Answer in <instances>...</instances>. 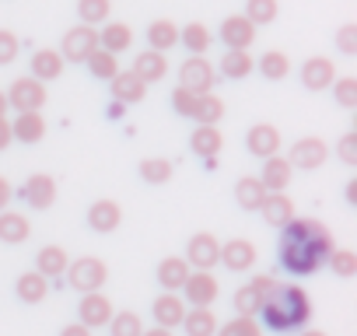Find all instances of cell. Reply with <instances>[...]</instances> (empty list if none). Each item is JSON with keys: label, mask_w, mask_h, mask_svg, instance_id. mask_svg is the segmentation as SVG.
Instances as JSON below:
<instances>
[{"label": "cell", "mask_w": 357, "mask_h": 336, "mask_svg": "<svg viewBox=\"0 0 357 336\" xmlns=\"http://www.w3.org/2000/svg\"><path fill=\"white\" fill-rule=\"evenodd\" d=\"M221 147H225V137H221L218 126H197V130L190 133V151H193L197 158H218Z\"/></svg>", "instance_id": "484cf974"}, {"label": "cell", "mask_w": 357, "mask_h": 336, "mask_svg": "<svg viewBox=\"0 0 357 336\" xmlns=\"http://www.w3.org/2000/svg\"><path fill=\"white\" fill-rule=\"evenodd\" d=\"M214 336H263V326L256 319H249V315H235L231 322L218 326Z\"/></svg>", "instance_id": "b9f144b4"}, {"label": "cell", "mask_w": 357, "mask_h": 336, "mask_svg": "<svg viewBox=\"0 0 357 336\" xmlns=\"http://www.w3.org/2000/svg\"><path fill=\"white\" fill-rule=\"evenodd\" d=\"M84 63H88L91 77H98V81H112V77L119 74V56H112V53H109V49H102V46H98Z\"/></svg>", "instance_id": "74e56055"}, {"label": "cell", "mask_w": 357, "mask_h": 336, "mask_svg": "<svg viewBox=\"0 0 357 336\" xmlns=\"http://www.w3.org/2000/svg\"><path fill=\"white\" fill-rule=\"evenodd\" d=\"M151 315H154V326H161V329H175V326H183L186 301L178 298L175 291H165V294H158V298H154Z\"/></svg>", "instance_id": "5bb4252c"}, {"label": "cell", "mask_w": 357, "mask_h": 336, "mask_svg": "<svg viewBox=\"0 0 357 336\" xmlns=\"http://www.w3.org/2000/svg\"><path fill=\"white\" fill-rule=\"evenodd\" d=\"M140 336H175L172 329H161V326H151V329H144Z\"/></svg>", "instance_id": "11a10c76"}, {"label": "cell", "mask_w": 357, "mask_h": 336, "mask_svg": "<svg viewBox=\"0 0 357 336\" xmlns=\"http://www.w3.org/2000/svg\"><path fill=\"white\" fill-rule=\"evenodd\" d=\"M214 81H218V70L207 56H186L183 67H178V84L193 95H207L214 88Z\"/></svg>", "instance_id": "277c9868"}, {"label": "cell", "mask_w": 357, "mask_h": 336, "mask_svg": "<svg viewBox=\"0 0 357 336\" xmlns=\"http://www.w3.org/2000/svg\"><path fill=\"white\" fill-rule=\"evenodd\" d=\"M98 46L109 49L112 56H119V53L133 49V29L123 22H105V29L98 32Z\"/></svg>", "instance_id": "cb8c5ba5"}, {"label": "cell", "mask_w": 357, "mask_h": 336, "mask_svg": "<svg viewBox=\"0 0 357 336\" xmlns=\"http://www.w3.org/2000/svg\"><path fill=\"white\" fill-rule=\"evenodd\" d=\"M259 214H263V221H266L270 228H284L287 221H294V200H291L287 193H266Z\"/></svg>", "instance_id": "ffe728a7"}, {"label": "cell", "mask_w": 357, "mask_h": 336, "mask_svg": "<svg viewBox=\"0 0 357 336\" xmlns=\"http://www.w3.org/2000/svg\"><path fill=\"white\" fill-rule=\"evenodd\" d=\"M193 102H197V95H193V91H186L183 84H178V88L172 91V109H175L178 116H190V109H193Z\"/></svg>", "instance_id": "681fc988"}, {"label": "cell", "mask_w": 357, "mask_h": 336, "mask_svg": "<svg viewBox=\"0 0 357 336\" xmlns=\"http://www.w3.org/2000/svg\"><path fill=\"white\" fill-rule=\"evenodd\" d=\"M11 197H15V190H11V183L0 176V211H8V204H11Z\"/></svg>", "instance_id": "816d5d0a"}, {"label": "cell", "mask_w": 357, "mask_h": 336, "mask_svg": "<svg viewBox=\"0 0 357 336\" xmlns=\"http://www.w3.org/2000/svg\"><path fill=\"white\" fill-rule=\"evenodd\" d=\"M256 67H259L263 77H270V81H284V77L291 74V56L280 53V49H270V53H263V56L256 60Z\"/></svg>", "instance_id": "8d00e7d4"}, {"label": "cell", "mask_w": 357, "mask_h": 336, "mask_svg": "<svg viewBox=\"0 0 357 336\" xmlns=\"http://www.w3.org/2000/svg\"><path fill=\"white\" fill-rule=\"evenodd\" d=\"M218 263H225L231 273H245V270L256 266V245L249 238H228L221 245V259Z\"/></svg>", "instance_id": "9a60e30c"}, {"label": "cell", "mask_w": 357, "mask_h": 336, "mask_svg": "<svg viewBox=\"0 0 357 336\" xmlns=\"http://www.w3.org/2000/svg\"><path fill=\"white\" fill-rule=\"evenodd\" d=\"M140 333H144V322L137 312H112L109 336H140Z\"/></svg>", "instance_id": "ab89813d"}, {"label": "cell", "mask_w": 357, "mask_h": 336, "mask_svg": "<svg viewBox=\"0 0 357 336\" xmlns=\"http://www.w3.org/2000/svg\"><path fill=\"white\" fill-rule=\"evenodd\" d=\"M4 95H8V105H15L18 112H43V105H46V84L36 81L32 74L18 77L11 84V91H4Z\"/></svg>", "instance_id": "8992f818"}, {"label": "cell", "mask_w": 357, "mask_h": 336, "mask_svg": "<svg viewBox=\"0 0 357 336\" xmlns=\"http://www.w3.org/2000/svg\"><path fill=\"white\" fill-rule=\"evenodd\" d=\"M235 200H238L242 211H259L263 200H266V186H263L256 176H242V179L235 183Z\"/></svg>", "instance_id": "1f68e13d"}, {"label": "cell", "mask_w": 357, "mask_h": 336, "mask_svg": "<svg viewBox=\"0 0 357 336\" xmlns=\"http://www.w3.org/2000/svg\"><path fill=\"white\" fill-rule=\"evenodd\" d=\"M336 154H340V161H343V165H357V133H354V130L340 137Z\"/></svg>", "instance_id": "7dc6e473"}, {"label": "cell", "mask_w": 357, "mask_h": 336, "mask_svg": "<svg viewBox=\"0 0 357 336\" xmlns=\"http://www.w3.org/2000/svg\"><path fill=\"white\" fill-rule=\"evenodd\" d=\"M218 259H221V242H218V235L197 231V235L186 242V263H190V266H197V270H214Z\"/></svg>", "instance_id": "9c48e42d"}, {"label": "cell", "mask_w": 357, "mask_h": 336, "mask_svg": "<svg viewBox=\"0 0 357 336\" xmlns=\"http://www.w3.org/2000/svg\"><path fill=\"white\" fill-rule=\"evenodd\" d=\"M15 291H18V298H22L25 305H39V301L50 294V280H46L39 270H29V273H22V277H18Z\"/></svg>", "instance_id": "d6a6232c"}, {"label": "cell", "mask_w": 357, "mask_h": 336, "mask_svg": "<svg viewBox=\"0 0 357 336\" xmlns=\"http://www.w3.org/2000/svg\"><path fill=\"white\" fill-rule=\"evenodd\" d=\"M347 204H357V179L347 183Z\"/></svg>", "instance_id": "9f6ffc18"}, {"label": "cell", "mask_w": 357, "mask_h": 336, "mask_svg": "<svg viewBox=\"0 0 357 336\" xmlns=\"http://www.w3.org/2000/svg\"><path fill=\"white\" fill-rule=\"evenodd\" d=\"M18 53H22V39H18L11 29H0V67L15 63Z\"/></svg>", "instance_id": "bcb514c9"}, {"label": "cell", "mask_w": 357, "mask_h": 336, "mask_svg": "<svg viewBox=\"0 0 357 336\" xmlns=\"http://www.w3.org/2000/svg\"><path fill=\"white\" fill-rule=\"evenodd\" d=\"M221 116H225V102L218 95H211V91L207 95H197V102L190 109V119H197V126H218Z\"/></svg>", "instance_id": "f546056e"}, {"label": "cell", "mask_w": 357, "mask_h": 336, "mask_svg": "<svg viewBox=\"0 0 357 336\" xmlns=\"http://www.w3.org/2000/svg\"><path fill=\"white\" fill-rule=\"evenodd\" d=\"M277 15H280L277 0H245V18L252 25H270V22H277Z\"/></svg>", "instance_id": "60d3db41"}, {"label": "cell", "mask_w": 357, "mask_h": 336, "mask_svg": "<svg viewBox=\"0 0 357 336\" xmlns=\"http://www.w3.org/2000/svg\"><path fill=\"white\" fill-rule=\"evenodd\" d=\"M119 221H123V211H119V204H116V200H95V204L88 207V228H91V231H98V235L116 231V228H119Z\"/></svg>", "instance_id": "d6986e66"}, {"label": "cell", "mask_w": 357, "mask_h": 336, "mask_svg": "<svg viewBox=\"0 0 357 336\" xmlns=\"http://www.w3.org/2000/svg\"><path fill=\"white\" fill-rule=\"evenodd\" d=\"M22 197H25V204H29L32 211H50V207L56 204V179L46 176V172H36V176H29V183L22 186Z\"/></svg>", "instance_id": "7c38bea8"}, {"label": "cell", "mask_w": 357, "mask_h": 336, "mask_svg": "<svg viewBox=\"0 0 357 336\" xmlns=\"http://www.w3.org/2000/svg\"><path fill=\"white\" fill-rule=\"evenodd\" d=\"M11 140H15V133H11V123H8L4 116H0V151H4Z\"/></svg>", "instance_id": "db71d44e"}, {"label": "cell", "mask_w": 357, "mask_h": 336, "mask_svg": "<svg viewBox=\"0 0 357 336\" xmlns=\"http://www.w3.org/2000/svg\"><path fill=\"white\" fill-rule=\"evenodd\" d=\"M326 263L336 277H354L357 273V252H350V249H333Z\"/></svg>", "instance_id": "7bdbcfd3"}, {"label": "cell", "mask_w": 357, "mask_h": 336, "mask_svg": "<svg viewBox=\"0 0 357 336\" xmlns=\"http://www.w3.org/2000/svg\"><path fill=\"white\" fill-rule=\"evenodd\" d=\"M218 70H221L225 77L238 81V77H249V74L256 70V60L249 56V49H225V56H221Z\"/></svg>", "instance_id": "4dcf8cb0"}, {"label": "cell", "mask_w": 357, "mask_h": 336, "mask_svg": "<svg viewBox=\"0 0 357 336\" xmlns=\"http://www.w3.org/2000/svg\"><path fill=\"white\" fill-rule=\"evenodd\" d=\"M336 46H340V53H347V56L357 53V25H354V22L336 32Z\"/></svg>", "instance_id": "c3c4849f"}, {"label": "cell", "mask_w": 357, "mask_h": 336, "mask_svg": "<svg viewBox=\"0 0 357 336\" xmlns=\"http://www.w3.org/2000/svg\"><path fill=\"white\" fill-rule=\"evenodd\" d=\"M60 336H91V329H88V326H81V322H70V326H63V329H60Z\"/></svg>", "instance_id": "f5cc1de1"}, {"label": "cell", "mask_w": 357, "mask_h": 336, "mask_svg": "<svg viewBox=\"0 0 357 336\" xmlns=\"http://www.w3.org/2000/svg\"><path fill=\"white\" fill-rule=\"evenodd\" d=\"M63 56H60V49H36L32 53V63H29V70H32V77L36 81H56L60 74H63Z\"/></svg>", "instance_id": "44dd1931"}, {"label": "cell", "mask_w": 357, "mask_h": 336, "mask_svg": "<svg viewBox=\"0 0 357 336\" xmlns=\"http://www.w3.org/2000/svg\"><path fill=\"white\" fill-rule=\"evenodd\" d=\"M259 315H263V326L266 329H273V333H294V329L308 326V319H312V298L298 284H277L266 294Z\"/></svg>", "instance_id": "7a4b0ae2"}, {"label": "cell", "mask_w": 357, "mask_h": 336, "mask_svg": "<svg viewBox=\"0 0 357 336\" xmlns=\"http://www.w3.org/2000/svg\"><path fill=\"white\" fill-rule=\"evenodd\" d=\"M109 88H112V98H116L119 105H140V102L147 98V84H144L133 70H119V74L109 81Z\"/></svg>", "instance_id": "ac0fdd59"}, {"label": "cell", "mask_w": 357, "mask_h": 336, "mask_svg": "<svg viewBox=\"0 0 357 336\" xmlns=\"http://www.w3.org/2000/svg\"><path fill=\"white\" fill-rule=\"evenodd\" d=\"M95 49H98V29H91V25H74L60 43L63 63H84Z\"/></svg>", "instance_id": "5b68a950"}, {"label": "cell", "mask_w": 357, "mask_h": 336, "mask_svg": "<svg viewBox=\"0 0 357 336\" xmlns=\"http://www.w3.org/2000/svg\"><path fill=\"white\" fill-rule=\"evenodd\" d=\"M301 336H329V333H322V329H301Z\"/></svg>", "instance_id": "680465c9"}, {"label": "cell", "mask_w": 357, "mask_h": 336, "mask_svg": "<svg viewBox=\"0 0 357 336\" xmlns=\"http://www.w3.org/2000/svg\"><path fill=\"white\" fill-rule=\"evenodd\" d=\"M245 151L252 158H273L280 151V130L270 126V123H256L249 133H245Z\"/></svg>", "instance_id": "2e32d148"}, {"label": "cell", "mask_w": 357, "mask_h": 336, "mask_svg": "<svg viewBox=\"0 0 357 336\" xmlns=\"http://www.w3.org/2000/svg\"><path fill=\"white\" fill-rule=\"evenodd\" d=\"M67 284L74 287V291H81V294H88V291H102V284L109 280V266H105V259H98V256H81V259H74V263H67Z\"/></svg>", "instance_id": "3957f363"}, {"label": "cell", "mask_w": 357, "mask_h": 336, "mask_svg": "<svg viewBox=\"0 0 357 336\" xmlns=\"http://www.w3.org/2000/svg\"><path fill=\"white\" fill-rule=\"evenodd\" d=\"M336 249L333 231L315 221V217H294L280 228V266L294 277H312L322 270V263L329 259V252Z\"/></svg>", "instance_id": "6da1fadb"}, {"label": "cell", "mask_w": 357, "mask_h": 336, "mask_svg": "<svg viewBox=\"0 0 357 336\" xmlns=\"http://www.w3.org/2000/svg\"><path fill=\"white\" fill-rule=\"evenodd\" d=\"M147 46L158 49V53L175 49V46H178V25H175L172 18H158V22H151V25H147Z\"/></svg>", "instance_id": "83f0119b"}, {"label": "cell", "mask_w": 357, "mask_h": 336, "mask_svg": "<svg viewBox=\"0 0 357 336\" xmlns=\"http://www.w3.org/2000/svg\"><path fill=\"white\" fill-rule=\"evenodd\" d=\"M291 176H294L291 161L280 158V154H273V158H263V172H259L256 179L266 186V193H284V190L291 186Z\"/></svg>", "instance_id": "e0dca14e"}, {"label": "cell", "mask_w": 357, "mask_h": 336, "mask_svg": "<svg viewBox=\"0 0 357 336\" xmlns=\"http://www.w3.org/2000/svg\"><path fill=\"white\" fill-rule=\"evenodd\" d=\"M329 88H333V95H336V102L343 109H354L357 105V77H336Z\"/></svg>", "instance_id": "f6af8a7d"}, {"label": "cell", "mask_w": 357, "mask_h": 336, "mask_svg": "<svg viewBox=\"0 0 357 336\" xmlns=\"http://www.w3.org/2000/svg\"><path fill=\"white\" fill-rule=\"evenodd\" d=\"M301 84L308 88V91H326L333 81H336V63L329 60V56H308L305 63H301Z\"/></svg>", "instance_id": "4fadbf2b"}, {"label": "cell", "mask_w": 357, "mask_h": 336, "mask_svg": "<svg viewBox=\"0 0 357 336\" xmlns=\"http://www.w3.org/2000/svg\"><path fill=\"white\" fill-rule=\"evenodd\" d=\"M8 109H11V105H8V95H4V91H0V116H4Z\"/></svg>", "instance_id": "6f0895ef"}, {"label": "cell", "mask_w": 357, "mask_h": 336, "mask_svg": "<svg viewBox=\"0 0 357 336\" xmlns=\"http://www.w3.org/2000/svg\"><path fill=\"white\" fill-rule=\"evenodd\" d=\"M32 235V224L22 211H0V242L4 245H22Z\"/></svg>", "instance_id": "7402d4cb"}, {"label": "cell", "mask_w": 357, "mask_h": 336, "mask_svg": "<svg viewBox=\"0 0 357 336\" xmlns=\"http://www.w3.org/2000/svg\"><path fill=\"white\" fill-rule=\"evenodd\" d=\"M67 263H70V256H67L63 245H43L39 256H36V270H39L46 280L63 277V273H67Z\"/></svg>", "instance_id": "4316f807"}, {"label": "cell", "mask_w": 357, "mask_h": 336, "mask_svg": "<svg viewBox=\"0 0 357 336\" xmlns=\"http://www.w3.org/2000/svg\"><path fill=\"white\" fill-rule=\"evenodd\" d=\"M112 301L102 294V291H88L84 298H81V305H77V322L81 326H88V329H98V326H109V319H112Z\"/></svg>", "instance_id": "30bf717a"}, {"label": "cell", "mask_w": 357, "mask_h": 336, "mask_svg": "<svg viewBox=\"0 0 357 336\" xmlns=\"http://www.w3.org/2000/svg\"><path fill=\"white\" fill-rule=\"evenodd\" d=\"M183 294H186L183 301H190V308H211L218 301V294H221V284H218V277L211 270H197V273L186 277Z\"/></svg>", "instance_id": "52a82bcc"}, {"label": "cell", "mask_w": 357, "mask_h": 336, "mask_svg": "<svg viewBox=\"0 0 357 336\" xmlns=\"http://www.w3.org/2000/svg\"><path fill=\"white\" fill-rule=\"evenodd\" d=\"M183 329H186V336H214L218 333L214 308H190L183 315Z\"/></svg>", "instance_id": "836d02e7"}, {"label": "cell", "mask_w": 357, "mask_h": 336, "mask_svg": "<svg viewBox=\"0 0 357 336\" xmlns=\"http://www.w3.org/2000/svg\"><path fill=\"white\" fill-rule=\"evenodd\" d=\"M211 29L207 25H200V22H190L186 29H178V43H183L193 56H204L207 49H211Z\"/></svg>", "instance_id": "e575fe53"}, {"label": "cell", "mask_w": 357, "mask_h": 336, "mask_svg": "<svg viewBox=\"0 0 357 336\" xmlns=\"http://www.w3.org/2000/svg\"><path fill=\"white\" fill-rule=\"evenodd\" d=\"M186 277H190V263H186L183 256H165V259L158 263V284H161L165 291H183Z\"/></svg>", "instance_id": "603a6c76"}, {"label": "cell", "mask_w": 357, "mask_h": 336, "mask_svg": "<svg viewBox=\"0 0 357 336\" xmlns=\"http://www.w3.org/2000/svg\"><path fill=\"white\" fill-rule=\"evenodd\" d=\"M231 301H235V312H238V315H249V319H256V315H259V308H263V298H259L249 284H245V287H238Z\"/></svg>", "instance_id": "ee69618b"}, {"label": "cell", "mask_w": 357, "mask_h": 336, "mask_svg": "<svg viewBox=\"0 0 357 336\" xmlns=\"http://www.w3.org/2000/svg\"><path fill=\"white\" fill-rule=\"evenodd\" d=\"M77 15H81V25L98 29L112 15V0H77Z\"/></svg>", "instance_id": "f35d334b"}, {"label": "cell", "mask_w": 357, "mask_h": 336, "mask_svg": "<svg viewBox=\"0 0 357 336\" xmlns=\"http://www.w3.org/2000/svg\"><path fill=\"white\" fill-rule=\"evenodd\" d=\"M11 133H15V140H22V144H39V140L46 137V119H43V112H18V119L11 123Z\"/></svg>", "instance_id": "f1b7e54d"}, {"label": "cell", "mask_w": 357, "mask_h": 336, "mask_svg": "<svg viewBox=\"0 0 357 336\" xmlns=\"http://www.w3.org/2000/svg\"><path fill=\"white\" fill-rule=\"evenodd\" d=\"M137 172H140V179H144L147 186H165V183L172 179V172H175V165H172L168 158H144Z\"/></svg>", "instance_id": "d590c367"}, {"label": "cell", "mask_w": 357, "mask_h": 336, "mask_svg": "<svg viewBox=\"0 0 357 336\" xmlns=\"http://www.w3.org/2000/svg\"><path fill=\"white\" fill-rule=\"evenodd\" d=\"M326 158H329V147H326L322 137H301L287 154L291 168H301V172H315V168L326 165Z\"/></svg>", "instance_id": "ba28073f"}, {"label": "cell", "mask_w": 357, "mask_h": 336, "mask_svg": "<svg viewBox=\"0 0 357 336\" xmlns=\"http://www.w3.org/2000/svg\"><path fill=\"white\" fill-rule=\"evenodd\" d=\"M133 74H137L144 84L161 81V77L168 74V60H165V53H158V49H144V53H137V60H133Z\"/></svg>", "instance_id": "d4e9b609"}, {"label": "cell", "mask_w": 357, "mask_h": 336, "mask_svg": "<svg viewBox=\"0 0 357 336\" xmlns=\"http://www.w3.org/2000/svg\"><path fill=\"white\" fill-rule=\"evenodd\" d=\"M218 36H221V43H225L228 49H249V46L256 43V25H252L245 15H228V18L221 22Z\"/></svg>", "instance_id": "8fae6325"}, {"label": "cell", "mask_w": 357, "mask_h": 336, "mask_svg": "<svg viewBox=\"0 0 357 336\" xmlns=\"http://www.w3.org/2000/svg\"><path fill=\"white\" fill-rule=\"evenodd\" d=\"M249 287H252V291H256V294L266 301V294L277 287V280H273V277H266V273H259V277H252V280H249Z\"/></svg>", "instance_id": "f907efd6"}]
</instances>
